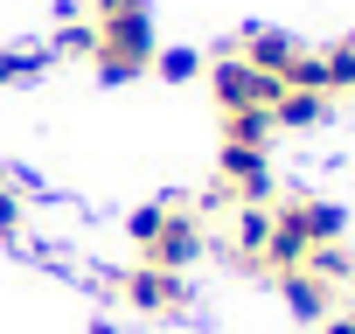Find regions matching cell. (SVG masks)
I'll use <instances>...</instances> for the list:
<instances>
[{
  "label": "cell",
  "instance_id": "cell-1",
  "mask_svg": "<svg viewBox=\"0 0 355 334\" xmlns=\"http://www.w3.org/2000/svg\"><path fill=\"white\" fill-rule=\"evenodd\" d=\"M91 63H98V77H112V84L153 70V28H146V15H105V21H98V42H91Z\"/></svg>",
  "mask_w": 355,
  "mask_h": 334
},
{
  "label": "cell",
  "instance_id": "cell-2",
  "mask_svg": "<svg viewBox=\"0 0 355 334\" xmlns=\"http://www.w3.org/2000/svg\"><path fill=\"white\" fill-rule=\"evenodd\" d=\"M209 91H216L223 118H237V112H272V98H279L286 84H279V77H265V70H251L244 56H223V63L209 70Z\"/></svg>",
  "mask_w": 355,
  "mask_h": 334
},
{
  "label": "cell",
  "instance_id": "cell-3",
  "mask_svg": "<svg viewBox=\"0 0 355 334\" xmlns=\"http://www.w3.org/2000/svg\"><path fill=\"white\" fill-rule=\"evenodd\" d=\"M119 299L125 306H139V313H182L189 306V279L182 272H167V265H132L125 279H119Z\"/></svg>",
  "mask_w": 355,
  "mask_h": 334
},
{
  "label": "cell",
  "instance_id": "cell-4",
  "mask_svg": "<svg viewBox=\"0 0 355 334\" xmlns=\"http://www.w3.org/2000/svg\"><path fill=\"white\" fill-rule=\"evenodd\" d=\"M196 251H202V216L182 209V202H167V216H160V230H153V244H146L139 258H146V265H167V272H182Z\"/></svg>",
  "mask_w": 355,
  "mask_h": 334
},
{
  "label": "cell",
  "instance_id": "cell-5",
  "mask_svg": "<svg viewBox=\"0 0 355 334\" xmlns=\"http://www.w3.org/2000/svg\"><path fill=\"white\" fill-rule=\"evenodd\" d=\"M272 279H279V292H286V306L300 320H327L334 313V285H320L313 272H272Z\"/></svg>",
  "mask_w": 355,
  "mask_h": 334
},
{
  "label": "cell",
  "instance_id": "cell-6",
  "mask_svg": "<svg viewBox=\"0 0 355 334\" xmlns=\"http://www.w3.org/2000/svg\"><path fill=\"white\" fill-rule=\"evenodd\" d=\"M327 118V91H279L272 98V132H300V125H320Z\"/></svg>",
  "mask_w": 355,
  "mask_h": 334
},
{
  "label": "cell",
  "instance_id": "cell-7",
  "mask_svg": "<svg viewBox=\"0 0 355 334\" xmlns=\"http://www.w3.org/2000/svg\"><path fill=\"white\" fill-rule=\"evenodd\" d=\"M49 63V49H8V56H0V84H21V77H35Z\"/></svg>",
  "mask_w": 355,
  "mask_h": 334
},
{
  "label": "cell",
  "instance_id": "cell-8",
  "mask_svg": "<svg viewBox=\"0 0 355 334\" xmlns=\"http://www.w3.org/2000/svg\"><path fill=\"white\" fill-rule=\"evenodd\" d=\"M153 70H160V77H174V84H189V77L202 70V56H196V49H160V56H153Z\"/></svg>",
  "mask_w": 355,
  "mask_h": 334
},
{
  "label": "cell",
  "instance_id": "cell-9",
  "mask_svg": "<svg viewBox=\"0 0 355 334\" xmlns=\"http://www.w3.org/2000/svg\"><path fill=\"white\" fill-rule=\"evenodd\" d=\"M160 216H167V202H153V209H132V244H139V251L153 244V230H160Z\"/></svg>",
  "mask_w": 355,
  "mask_h": 334
},
{
  "label": "cell",
  "instance_id": "cell-10",
  "mask_svg": "<svg viewBox=\"0 0 355 334\" xmlns=\"http://www.w3.org/2000/svg\"><path fill=\"white\" fill-rule=\"evenodd\" d=\"M105 15H146V0H91V21H105Z\"/></svg>",
  "mask_w": 355,
  "mask_h": 334
},
{
  "label": "cell",
  "instance_id": "cell-11",
  "mask_svg": "<svg viewBox=\"0 0 355 334\" xmlns=\"http://www.w3.org/2000/svg\"><path fill=\"white\" fill-rule=\"evenodd\" d=\"M98 334H112V327H98Z\"/></svg>",
  "mask_w": 355,
  "mask_h": 334
}]
</instances>
